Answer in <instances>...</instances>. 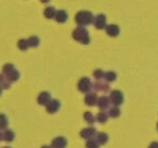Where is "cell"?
I'll list each match as a JSON object with an SVG mask.
<instances>
[{
	"label": "cell",
	"instance_id": "obj_1",
	"mask_svg": "<svg viewBox=\"0 0 158 148\" xmlns=\"http://www.w3.org/2000/svg\"><path fill=\"white\" fill-rule=\"evenodd\" d=\"M94 21V15H93L90 11H86V10H82L79 13L75 14V22L78 24V26H86V25H90L93 24Z\"/></svg>",
	"mask_w": 158,
	"mask_h": 148
},
{
	"label": "cell",
	"instance_id": "obj_2",
	"mask_svg": "<svg viewBox=\"0 0 158 148\" xmlns=\"http://www.w3.org/2000/svg\"><path fill=\"white\" fill-rule=\"evenodd\" d=\"M72 38L74 40L79 42L82 44H87L90 43V36H89V32H87L86 28L83 26H77L74 30H72Z\"/></svg>",
	"mask_w": 158,
	"mask_h": 148
},
{
	"label": "cell",
	"instance_id": "obj_3",
	"mask_svg": "<svg viewBox=\"0 0 158 148\" xmlns=\"http://www.w3.org/2000/svg\"><path fill=\"white\" fill-rule=\"evenodd\" d=\"M108 98H110V102H112L115 107H118V105H121L123 102V94L119 90H112L110 93Z\"/></svg>",
	"mask_w": 158,
	"mask_h": 148
},
{
	"label": "cell",
	"instance_id": "obj_4",
	"mask_svg": "<svg viewBox=\"0 0 158 148\" xmlns=\"http://www.w3.org/2000/svg\"><path fill=\"white\" fill-rule=\"evenodd\" d=\"M92 87H93V83L90 82L89 78H82L78 82V90L82 91V93H89Z\"/></svg>",
	"mask_w": 158,
	"mask_h": 148
},
{
	"label": "cell",
	"instance_id": "obj_5",
	"mask_svg": "<svg viewBox=\"0 0 158 148\" xmlns=\"http://www.w3.org/2000/svg\"><path fill=\"white\" fill-rule=\"evenodd\" d=\"M93 25H94L96 29H106L107 26V18L104 14H98V15L94 17V21H93Z\"/></svg>",
	"mask_w": 158,
	"mask_h": 148
},
{
	"label": "cell",
	"instance_id": "obj_6",
	"mask_svg": "<svg viewBox=\"0 0 158 148\" xmlns=\"http://www.w3.org/2000/svg\"><path fill=\"white\" fill-rule=\"evenodd\" d=\"M106 32H107V35H108L110 38H117V36L119 35L121 29H119V26H118L117 24H110V25H107L106 26Z\"/></svg>",
	"mask_w": 158,
	"mask_h": 148
},
{
	"label": "cell",
	"instance_id": "obj_7",
	"mask_svg": "<svg viewBox=\"0 0 158 148\" xmlns=\"http://www.w3.org/2000/svg\"><path fill=\"white\" fill-rule=\"evenodd\" d=\"M60 110V101L58 100H50V102L46 105V111L49 114H54Z\"/></svg>",
	"mask_w": 158,
	"mask_h": 148
},
{
	"label": "cell",
	"instance_id": "obj_8",
	"mask_svg": "<svg viewBox=\"0 0 158 148\" xmlns=\"http://www.w3.org/2000/svg\"><path fill=\"white\" fill-rule=\"evenodd\" d=\"M50 100H52L50 98V94L47 93V91H42V93L38 96V104L44 105V107H46V105L50 102Z\"/></svg>",
	"mask_w": 158,
	"mask_h": 148
},
{
	"label": "cell",
	"instance_id": "obj_9",
	"mask_svg": "<svg viewBox=\"0 0 158 148\" xmlns=\"http://www.w3.org/2000/svg\"><path fill=\"white\" fill-rule=\"evenodd\" d=\"M54 19L58 22V24H64V22H65L67 19H68V14H67V11H65V10H57Z\"/></svg>",
	"mask_w": 158,
	"mask_h": 148
},
{
	"label": "cell",
	"instance_id": "obj_10",
	"mask_svg": "<svg viewBox=\"0 0 158 148\" xmlns=\"http://www.w3.org/2000/svg\"><path fill=\"white\" fill-rule=\"evenodd\" d=\"M98 97L96 96V93H86V97H85V104L86 105H96L97 104Z\"/></svg>",
	"mask_w": 158,
	"mask_h": 148
},
{
	"label": "cell",
	"instance_id": "obj_11",
	"mask_svg": "<svg viewBox=\"0 0 158 148\" xmlns=\"http://www.w3.org/2000/svg\"><path fill=\"white\" fill-rule=\"evenodd\" d=\"M94 134H96L94 127H86V129H83L81 132V137L82 138H86V140H90V138H92Z\"/></svg>",
	"mask_w": 158,
	"mask_h": 148
},
{
	"label": "cell",
	"instance_id": "obj_12",
	"mask_svg": "<svg viewBox=\"0 0 158 148\" xmlns=\"http://www.w3.org/2000/svg\"><path fill=\"white\" fill-rule=\"evenodd\" d=\"M67 140L64 137H56L52 143V148H65Z\"/></svg>",
	"mask_w": 158,
	"mask_h": 148
},
{
	"label": "cell",
	"instance_id": "obj_13",
	"mask_svg": "<svg viewBox=\"0 0 158 148\" xmlns=\"http://www.w3.org/2000/svg\"><path fill=\"white\" fill-rule=\"evenodd\" d=\"M97 105H98V108H100L101 111H104V110H107V108L110 107V98L108 97H100V98L97 100Z\"/></svg>",
	"mask_w": 158,
	"mask_h": 148
},
{
	"label": "cell",
	"instance_id": "obj_14",
	"mask_svg": "<svg viewBox=\"0 0 158 148\" xmlns=\"http://www.w3.org/2000/svg\"><path fill=\"white\" fill-rule=\"evenodd\" d=\"M93 89H94L96 91H107L108 90V83L101 82V80H97V82L93 85Z\"/></svg>",
	"mask_w": 158,
	"mask_h": 148
},
{
	"label": "cell",
	"instance_id": "obj_15",
	"mask_svg": "<svg viewBox=\"0 0 158 148\" xmlns=\"http://www.w3.org/2000/svg\"><path fill=\"white\" fill-rule=\"evenodd\" d=\"M56 13H57V10H56L54 7H52V6H50V7H46V8H44L43 15L46 17L47 19H53V18L56 17Z\"/></svg>",
	"mask_w": 158,
	"mask_h": 148
},
{
	"label": "cell",
	"instance_id": "obj_16",
	"mask_svg": "<svg viewBox=\"0 0 158 148\" xmlns=\"http://www.w3.org/2000/svg\"><path fill=\"white\" fill-rule=\"evenodd\" d=\"M6 78L10 80V83H11V82H17V80L19 79V72L17 71V69H14V71H11L10 74L6 75Z\"/></svg>",
	"mask_w": 158,
	"mask_h": 148
},
{
	"label": "cell",
	"instance_id": "obj_17",
	"mask_svg": "<svg viewBox=\"0 0 158 148\" xmlns=\"http://www.w3.org/2000/svg\"><path fill=\"white\" fill-rule=\"evenodd\" d=\"M96 141L98 144H106L108 141V134L107 133H97L96 134Z\"/></svg>",
	"mask_w": 158,
	"mask_h": 148
},
{
	"label": "cell",
	"instance_id": "obj_18",
	"mask_svg": "<svg viewBox=\"0 0 158 148\" xmlns=\"http://www.w3.org/2000/svg\"><path fill=\"white\" fill-rule=\"evenodd\" d=\"M27 42H28V46L29 47H38L40 40H39L38 36H29V38L27 39Z\"/></svg>",
	"mask_w": 158,
	"mask_h": 148
},
{
	"label": "cell",
	"instance_id": "obj_19",
	"mask_svg": "<svg viewBox=\"0 0 158 148\" xmlns=\"http://www.w3.org/2000/svg\"><path fill=\"white\" fill-rule=\"evenodd\" d=\"M0 87L2 89H8L10 87V80L6 78V75L0 74Z\"/></svg>",
	"mask_w": 158,
	"mask_h": 148
},
{
	"label": "cell",
	"instance_id": "obj_20",
	"mask_svg": "<svg viewBox=\"0 0 158 148\" xmlns=\"http://www.w3.org/2000/svg\"><path fill=\"white\" fill-rule=\"evenodd\" d=\"M3 140L13 141L14 140V132H13V130H7V129H6L4 132H3Z\"/></svg>",
	"mask_w": 158,
	"mask_h": 148
},
{
	"label": "cell",
	"instance_id": "obj_21",
	"mask_svg": "<svg viewBox=\"0 0 158 148\" xmlns=\"http://www.w3.org/2000/svg\"><path fill=\"white\" fill-rule=\"evenodd\" d=\"M17 46H18V49L21 50V51H25V50L29 49V46H28V42L27 39H19L18 43H17Z\"/></svg>",
	"mask_w": 158,
	"mask_h": 148
},
{
	"label": "cell",
	"instance_id": "obj_22",
	"mask_svg": "<svg viewBox=\"0 0 158 148\" xmlns=\"http://www.w3.org/2000/svg\"><path fill=\"white\" fill-rule=\"evenodd\" d=\"M7 125H8V121H7V116L0 114V130H6L7 129Z\"/></svg>",
	"mask_w": 158,
	"mask_h": 148
},
{
	"label": "cell",
	"instance_id": "obj_23",
	"mask_svg": "<svg viewBox=\"0 0 158 148\" xmlns=\"http://www.w3.org/2000/svg\"><path fill=\"white\" fill-rule=\"evenodd\" d=\"M119 115H121V111H119V108H118V107H112V108H110V111H108V116H111V118H118Z\"/></svg>",
	"mask_w": 158,
	"mask_h": 148
},
{
	"label": "cell",
	"instance_id": "obj_24",
	"mask_svg": "<svg viewBox=\"0 0 158 148\" xmlns=\"http://www.w3.org/2000/svg\"><path fill=\"white\" fill-rule=\"evenodd\" d=\"M104 79L107 80V83H108V82H114V80L117 79V75H115V72H112V71L106 72V75H104Z\"/></svg>",
	"mask_w": 158,
	"mask_h": 148
},
{
	"label": "cell",
	"instance_id": "obj_25",
	"mask_svg": "<svg viewBox=\"0 0 158 148\" xmlns=\"http://www.w3.org/2000/svg\"><path fill=\"white\" fill-rule=\"evenodd\" d=\"M107 119H108V114H106L104 111H101V112L97 115V121L100 122V123H106Z\"/></svg>",
	"mask_w": 158,
	"mask_h": 148
},
{
	"label": "cell",
	"instance_id": "obj_26",
	"mask_svg": "<svg viewBox=\"0 0 158 148\" xmlns=\"http://www.w3.org/2000/svg\"><path fill=\"white\" fill-rule=\"evenodd\" d=\"M14 65L13 64H6L4 66H3V75H7V74H10L11 71H14Z\"/></svg>",
	"mask_w": 158,
	"mask_h": 148
},
{
	"label": "cell",
	"instance_id": "obj_27",
	"mask_svg": "<svg viewBox=\"0 0 158 148\" xmlns=\"http://www.w3.org/2000/svg\"><path fill=\"white\" fill-rule=\"evenodd\" d=\"M104 75H106V72H103V71H101V69H96V71L93 72V76H94L97 80L103 79V78H104Z\"/></svg>",
	"mask_w": 158,
	"mask_h": 148
},
{
	"label": "cell",
	"instance_id": "obj_28",
	"mask_svg": "<svg viewBox=\"0 0 158 148\" xmlns=\"http://www.w3.org/2000/svg\"><path fill=\"white\" fill-rule=\"evenodd\" d=\"M98 146H100V144L96 140H93V138L87 140V143H86V148H98Z\"/></svg>",
	"mask_w": 158,
	"mask_h": 148
},
{
	"label": "cell",
	"instance_id": "obj_29",
	"mask_svg": "<svg viewBox=\"0 0 158 148\" xmlns=\"http://www.w3.org/2000/svg\"><path fill=\"white\" fill-rule=\"evenodd\" d=\"M83 118H85V121H86L87 123H90V125H92L93 122H94V116H93V115H92V114H90V112H85Z\"/></svg>",
	"mask_w": 158,
	"mask_h": 148
},
{
	"label": "cell",
	"instance_id": "obj_30",
	"mask_svg": "<svg viewBox=\"0 0 158 148\" xmlns=\"http://www.w3.org/2000/svg\"><path fill=\"white\" fill-rule=\"evenodd\" d=\"M148 148H158V143H151Z\"/></svg>",
	"mask_w": 158,
	"mask_h": 148
},
{
	"label": "cell",
	"instance_id": "obj_31",
	"mask_svg": "<svg viewBox=\"0 0 158 148\" xmlns=\"http://www.w3.org/2000/svg\"><path fill=\"white\" fill-rule=\"evenodd\" d=\"M50 0H40V3H49Z\"/></svg>",
	"mask_w": 158,
	"mask_h": 148
},
{
	"label": "cell",
	"instance_id": "obj_32",
	"mask_svg": "<svg viewBox=\"0 0 158 148\" xmlns=\"http://www.w3.org/2000/svg\"><path fill=\"white\" fill-rule=\"evenodd\" d=\"M2 138H3V133H0V140H2Z\"/></svg>",
	"mask_w": 158,
	"mask_h": 148
},
{
	"label": "cell",
	"instance_id": "obj_33",
	"mask_svg": "<svg viewBox=\"0 0 158 148\" xmlns=\"http://www.w3.org/2000/svg\"><path fill=\"white\" fill-rule=\"evenodd\" d=\"M2 90H3V89H2V87H0V94H2Z\"/></svg>",
	"mask_w": 158,
	"mask_h": 148
},
{
	"label": "cell",
	"instance_id": "obj_34",
	"mask_svg": "<svg viewBox=\"0 0 158 148\" xmlns=\"http://www.w3.org/2000/svg\"><path fill=\"white\" fill-rule=\"evenodd\" d=\"M42 148H52V147H42Z\"/></svg>",
	"mask_w": 158,
	"mask_h": 148
},
{
	"label": "cell",
	"instance_id": "obj_35",
	"mask_svg": "<svg viewBox=\"0 0 158 148\" xmlns=\"http://www.w3.org/2000/svg\"><path fill=\"white\" fill-rule=\"evenodd\" d=\"M4 148H10V147H4Z\"/></svg>",
	"mask_w": 158,
	"mask_h": 148
},
{
	"label": "cell",
	"instance_id": "obj_36",
	"mask_svg": "<svg viewBox=\"0 0 158 148\" xmlns=\"http://www.w3.org/2000/svg\"><path fill=\"white\" fill-rule=\"evenodd\" d=\"M157 129H158V125H157Z\"/></svg>",
	"mask_w": 158,
	"mask_h": 148
}]
</instances>
